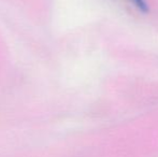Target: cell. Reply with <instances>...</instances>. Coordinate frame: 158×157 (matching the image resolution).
Returning a JSON list of instances; mask_svg holds the SVG:
<instances>
[{"mask_svg":"<svg viewBox=\"0 0 158 157\" xmlns=\"http://www.w3.org/2000/svg\"><path fill=\"white\" fill-rule=\"evenodd\" d=\"M127 1L130 2L138 11H141V12L148 11V4H146L145 0H127Z\"/></svg>","mask_w":158,"mask_h":157,"instance_id":"cell-1","label":"cell"}]
</instances>
